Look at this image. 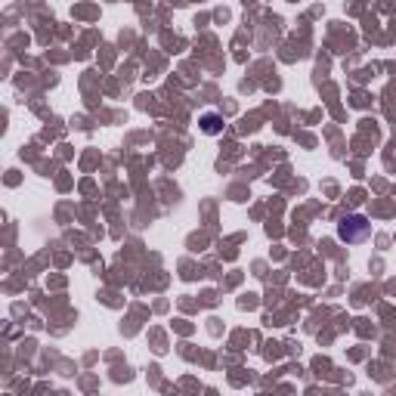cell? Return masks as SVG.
Listing matches in <instances>:
<instances>
[{
    "mask_svg": "<svg viewBox=\"0 0 396 396\" xmlns=\"http://www.w3.org/2000/svg\"><path fill=\"white\" fill-rule=\"evenodd\" d=\"M368 235H372V223H368L362 214H350L338 223V239L347 242V245H362Z\"/></svg>",
    "mask_w": 396,
    "mask_h": 396,
    "instance_id": "obj_1",
    "label": "cell"
},
{
    "mask_svg": "<svg viewBox=\"0 0 396 396\" xmlns=\"http://www.w3.org/2000/svg\"><path fill=\"white\" fill-rule=\"evenodd\" d=\"M201 133H208V137H220L223 133V118L217 115V112H208V115H201Z\"/></svg>",
    "mask_w": 396,
    "mask_h": 396,
    "instance_id": "obj_2",
    "label": "cell"
}]
</instances>
